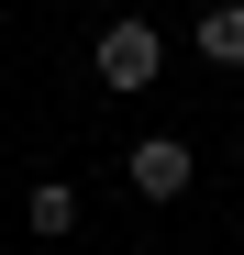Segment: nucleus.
Listing matches in <instances>:
<instances>
[{
  "mask_svg": "<svg viewBox=\"0 0 244 255\" xmlns=\"http://www.w3.org/2000/svg\"><path fill=\"white\" fill-rule=\"evenodd\" d=\"M89 67H100V89H155V67H167V33L155 22H100V45H89Z\"/></svg>",
  "mask_w": 244,
  "mask_h": 255,
  "instance_id": "obj_1",
  "label": "nucleus"
},
{
  "mask_svg": "<svg viewBox=\"0 0 244 255\" xmlns=\"http://www.w3.org/2000/svg\"><path fill=\"white\" fill-rule=\"evenodd\" d=\"M133 189H144V200H178V189H189V144H178V133L133 144Z\"/></svg>",
  "mask_w": 244,
  "mask_h": 255,
  "instance_id": "obj_2",
  "label": "nucleus"
},
{
  "mask_svg": "<svg viewBox=\"0 0 244 255\" xmlns=\"http://www.w3.org/2000/svg\"><path fill=\"white\" fill-rule=\"evenodd\" d=\"M200 56H211V67H244V0H211V11H200Z\"/></svg>",
  "mask_w": 244,
  "mask_h": 255,
  "instance_id": "obj_3",
  "label": "nucleus"
},
{
  "mask_svg": "<svg viewBox=\"0 0 244 255\" xmlns=\"http://www.w3.org/2000/svg\"><path fill=\"white\" fill-rule=\"evenodd\" d=\"M67 222H78V189H33V233L67 244Z\"/></svg>",
  "mask_w": 244,
  "mask_h": 255,
  "instance_id": "obj_4",
  "label": "nucleus"
}]
</instances>
